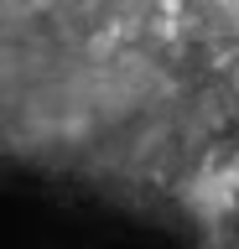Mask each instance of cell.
<instances>
[{
  "label": "cell",
  "mask_w": 239,
  "mask_h": 249,
  "mask_svg": "<svg viewBox=\"0 0 239 249\" xmlns=\"http://www.w3.org/2000/svg\"><path fill=\"white\" fill-rule=\"evenodd\" d=\"M208 16H213V21H229V26H239V0H208Z\"/></svg>",
  "instance_id": "cell-1"
}]
</instances>
